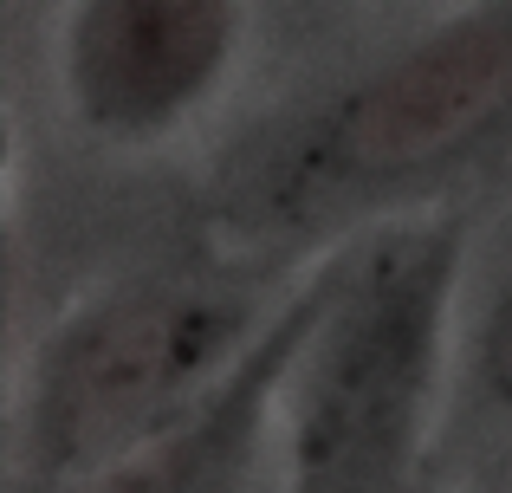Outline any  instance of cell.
Listing matches in <instances>:
<instances>
[{
  "mask_svg": "<svg viewBox=\"0 0 512 493\" xmlns=\"http://www.w3.org/2000/svg\"><path fill=\"white\" fill-rule=\"evenodd\" d=\"M454 228H409L344 273L292 416L286 493H409V448L441 357Z\"/></svg>",
  "mask_w": 512,
  "mask_h": 493,
  "instance_id": "1",
  "label": "cell"
},
{
  "mask_svg": "<svg viewBox=\"0 0 512 493\" xmlns=\"http://www.w3.org/2000/svg\"><path fill=\"white\" fill-rule=\"evenodd\" d=\"M512 111V7H480L331 98L266 176L273 215H312L428 176Z\"/></svg>",
  "mask_w": 512,
  "mask_h": 493,
  "instance_id": "2",
  "label": "cell"
},
{
  "mask_svg": "<svg viewBox=\"0 0 512 493\" xmlns=\"http://www.w3.org/2000/svg\"><path fill=\"white\" fill-rule=\"evenodd\" d=\"M247 331L227 286H137L78 318L39 370L33 455L46 474H98L188 416L201 377L221 383Z\"/></svg>",
  "mask_w": 512,
  "mask_h": 493,
  "instance_id": "3",
  "label": "cell"
},
{
  "mask_svg": "<svg viewBox=\"0 0 512 493\" xmlns=\"http://www.w3.org/2000/svg\"><path fill=\"white\" fill-rule=\"evenodd\" d=\"M72 98L98 130L137 137L182 117L234 52V7L104 0L72 13Z\"/></svg>",
  "mask_w": 512,
  "mask_h": 493,
  "instance_id": "4",
  "label": "cell"
},
{
  "mask_svg": "<svg viewBox=\"0 0 512 493\" xmlns=\"http://www.w3.org/2000/svg\"><path fill=\"white\" fill-rule=\"evenodd\" d=\"M338 286H344V273H331V279H318L312 292H299V299L266 325V338L253 344V351H240V364L227 370L188 416H175L163 435L130 448L124 461L98 468L78 493H227L240 481L253 422L273 403V390L286 383V370L299 364V351L318 338Z\"/></svg>",
  "mask_w": 512,
  "mask_h": 493,
  "instance_id": "5",
  "label": "cell"
},
{
  "mask_svg": "<svg viewBox=\"0 0 512 493\" xmlns=\"http://www.w3.org/2000/svg\"><path fill=\"white\" fill-rule=\"evenodd\" d=\"M480 364H487V390L512 409V286L500 292V305H493V318H487V344H480Z\"/></svg>",
  "mask_w": 512,
  "mask_h": 493,
  "instance_id": "6",
  "label": "cell"
},
{
  "mask_svg": "<svg viewBox=\"0 0 512 493\" xmlns=\"http://www.w3.org/2000/svg\"><path fill=\"white\" fill-rule=\"evenodd\" d=\"M500 493H512V474H506V487H500Z\"/></svg>",
  "mask_w": 512,
  "mask_h": 493,
  "instance_id": "7",
  "label": "cell"
}]
</instances>
